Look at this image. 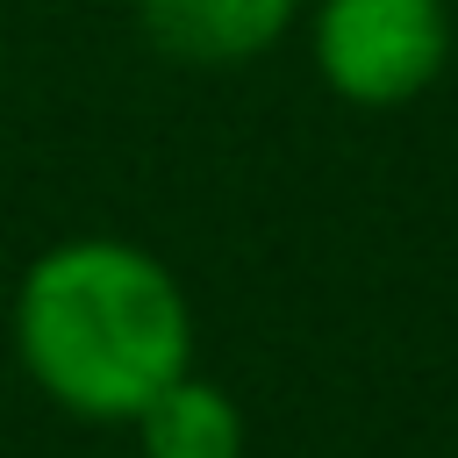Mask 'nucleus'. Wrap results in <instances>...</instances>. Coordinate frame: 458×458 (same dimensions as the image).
<instances>
[{
    "mask_svg": "<svg viewBox=\"0 0 458 458\" xmlns=\"http://www.w3.org/2000/svg\"><path fill=\"white\" fill-rule=\"evenodd\" d=\"M14 351L64 415L136 422L179 372H193V308L150 250L79 236L29 265L14 293Z\"/></svg>",
    "mask_w": 458,
    "mask_h": 458,
    "instance_id": "obj_1",
    "label": "nucleus"
},
{
    "mask_svg": "<svg viewBox=\"0 0 458 458\" xmlns=\"http://www.w3.org/2000/svg\"><path fill=\"white\" fill-rule=\"evenodd\" d=\"M451 50L444 0H322L315 14V64L358 107L415 100Z\"/></svg>",
    "mask_w": 458,
    "mask_h": 458,
    "instance_id": "obj_2",
    "label": "nucleus"
},
{
    "mask_svg": "<svg viewBox=\"0 0 458 458\" xmlns=\"http://www.w3.org/2000/svg\"><path fill=\"white\" fill-rule=\"evenodd\" d=\"M143 458H243V408L215 386L179 372L143 415H136Z\"/></svg>",
    "mask_w": 458,
    "mask_h": 458,
    "instance_id": "obj_4",
    "label": "nucleus"
},
{
    "mask_svg": "<svg viewBox=\"0 0 458 458\" xmlns=\"http://www.w3.org/2000/svg\"><path fill=\"white\" fill-rule=\"evenodd\" d=\"M301 0H136L143 36L186 64H236L293 29Z\"/></svg>",
    "mask_w": 458,
    "mask_h": 458,
    "instance_id": "obj_3",
    "label": "nucleus"
}]
</instances>
